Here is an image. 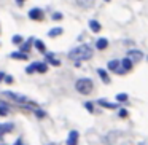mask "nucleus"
<instances>
[{
  "label": "nucleus",
  "instance_id": "nucleus-3",
  "mask_svg": "<svg viewBox=\"0 0 148 145\" xmlns=\"http://www.w3.org/2000/svg\"><path fill=\"white\" fill-rule=\"evenodd\" d=\"M27 74H34V72H40V74H45V72H48V65L43 64V62H34V64H30L29 67L26 69Z\"/></svg>",
  "mask_w": 148,
  "mask_h": 145
},
{
  "label": "nucleus",
  "instance_id": "nucleus-16",
  "mask_svg": "<svg viewBox=\"0 0 148 145\" xmlns=\"http://www.w3.org/2000/svg\"><path fill=\"white\" fill-rule=\"evenodd\" d=\"M8 105H5V104H2L0 102V116H7L8 115Z\"/></svg>",
  "mask_w": 148,
  "mask_h": 145
},
{
  "label": "nucleus",
  "instance_id": "nucleus-5",
  "mask_svg": "<svg viewBox=\"0 0 148 145\" xmlns=\"http://www.w3.org/2000/svg\"><path fill=\"white\" fill-rule=\"evenodd\" d=\"M131 69H132V62L126 58V59H123V61L119 62V69L116 70V74H124V72H129Z\"/></svg>",
  "mask_w": 148,
  "mask_h": 145
},
{
  "label": "nucleus",
  "instance_id": "nucleus-10",
  "mask_svg": "<svg viewBox=\"0 0 148 145\" xmlns=\"http://www.w3.org/2000/svg\"><path fill=\"white\" fill-rule=\"evenodd\" d=\"M96 46H97V49H105L107 46H108V40L107 38H99L97 43H96Z\"/></svg>",
  "mask_w": 148,
  "mask_h": 145
},
{
  "label": "nucleus",
  "instance_id": "nucleus-26",
  "mask_svg": "<svg viewBox=\"0 0 148 145\" xmlns=\"http://www.w3.org/2000/svg\"><path fill=\"white\" fill-rule=\"evenodd\" d=\"M86 109L89 110V112H92V104H89V102H88V104H86Z\"/></svg>",
  "mask_w": 148,
  "mask_h": 145
},
{
  "label": "nucleus",
  "instance_id": "nucleus-21",
  "mask_svg": "<svg viewBox=\"0 0 148 145\" xmlns=\"http://www.w3.org/2000/svg\"><path fill=\"white\" fill-rule=\"evenodd\" d=\"M46 59H48V61H49V62H51V64H53V65H59V64H61V62H59V61H56V59H54V58H53V56H51V54H46Z\"/></svg>",
  "mask_w": 148,
  "mask_h": 145
},
{
  "label": "nucleus",
  "instance_id": "nucleus-19",
  "mask_svg": "<svg viewBox=\"0 0 148 145\" xmlns=\"http://www.w3.org/2000/svg\"><path fill=\"white\" fill-rule=\"evenodd\" d=\"M11 128H13L11 124H0V135H3L5 132H7V131H10Z\"/></svg>",
  "mask_w": 148,
  "mask_h": 145
},
{
  "label": "nucleus",
  "instance_id": "nucleus-8",
  "mask_svg": "<svg viewBox=\"0 0 148 145\" xmlns=\"http://www.w3.org/2000/svg\"><path fill=\"white\" fill-rule=\"evenodd\" d=\"M77 140H78V132L77 131H72L70 134H69L67 145H77Z\"/></svg>",
  "mask_w": 148,
  "mask_h": 145
},
{
  "label": "nucleus",
  "instance_id": "nucleus-27",
  "mask_svg": "<svg viewBox=\"0 0 148 145\" xmlns=\"http://www.w3.org/2000/svg\"><path fill=\"white\" fill-rule=\"evenodd\" d=\"M3 77H5V75H3V72H0V81L3 80Z\"/></svg>",
  "mask_w": 148,
  "mask_h": 145
},
{
  "label": "nucleus",
  "instance_id": "nucleus-29",
  "mask_svg": "<svg viewBox=\"0 0 148 145\" xmlns=\"http://www.w3.org/2000/svg\"><path fill=\"white\" fill-rule=\"evenodd\" d=\"M16 2H18V3L21 5V3H24V2H26V0H16Z\"/></svg>",
  "mask_w": 148,
  "mask_h": 145
},
{
  "label": "nucleus",
  "instance_id": "nucleus-1",
  "mask_svg": "<svg viewBox=\"0 0 148 145\" xmlns=\"http://www.w3.org/2000/svg\"><path fill=\"white\" fill-rule=\"evenodd\" d=\"M69 58L72 59V61H88V59L92 58V49L89 48L88 45H80L77 46V48H73L70 53H69Z\"/></svg>",
  "mask_w": 148,
  "mask_h": 145
},
{
  "label": "nucleus",
  "instance_id": "nucleus-11",
  "mask_svg": "<svg viewBox=\"0 0 148 145\" xmlns=\"http://www.w3.org/2000/svg\"><path fill=\"white\" fill-rule=\"evenodd\" d=\"M97 74H99V77H100V78H102L103 83H110V77L107 75V72L103 70V69H99V70H97Z\"/></svg>",
  "mask_w": 148,
  "mask_h": 145
},
{
  "label": "nucleus",
  "instance_id": "nucleus-22",
  "mask_svg": "<svg viewBox=\"0 0 148 145\" xmlns=\"http://www.w3.org/2000/svg\"><path fill=\"white\" fill-rule=\"evenodd\" d=\"M127 99V94H118V96H116V100H118V102H124V100Z\"/></svg>",
  "mask_w": 148,
  "mask_h": 145
},
{
  "label": "nucleus",
  "instance_id": "nucleus-12",
  "mask_svg": "<svg viewBox=\"0 0 148 145\" xmlns=\"http://www.w3.org/2000/svg\"><path fill=\"white\" fill-rule=\"evenodd\" d=\"M89 27H91V30H92V32H96V34L100 30V24L97 23L96 19H91L89 21Z\"/></svg>",
  "mask_w": 148,
  "mask_h": 145
},
{
  "label": "nucleus",
  "instance_id": "nucleus-4",
  "mask_svg": "<svg viewBox=\"0 0 148 145\" xmlns=\"http://www.w3.org/2000/svg\"><path fill=\"white\" fill-rule=\"evenodd\" d=\"M5 96H7V97H11L13 100H16V102H19V104H27V97L23 96V94L13 93V91H7V93H5Z\"/></svg>",
  "mask_w": 148,
  "mask_h": 145
},
{
  "label": "nucleus",
  "instance_id": "nucleus-24",
  "mask_svg": "<svg viewBox=\"0 0 148 145\" xmlns=\"http://www.w3.org/2000/svg\"><path fill=\"white\" fill-rule=\"evenodd\" d=\"M53 19H54V21L62 19V13H54V14H53Z\"/></svg>",
  "mask_w": 148,
  "mask_h": 145
},
{
  "label": "nucleus",
  "instance_id": "nucleus-20",
  "mask_svg": "<svg viewBox=\"0 0 148 145\" xmlns=\"http://www.w3.org/2000/svg\"><path fill=\"white\" fill-rule=\"evenodd\" d=\"M35 46H37L38 51H45V45H43L42 40H35Z\"/></svg>",
  "mask_w": 148,
  "mask_h": 145
},
{
  "label": "nucleus",
  "instance_id": "nucleus-23",
  "mask_svg": "<svg viewBox=\"0 0 148 145\" xmlns=\"http://www.w3.org/2000/svg\"><path fill=\"white\" fill-rule=\"evenodd\" d=\"M21 42H23V37H19V35L13 37V43H21Z\"/></svg>",
  "mask_w": 148,
  "mask_h": 145
},
{
  "label": "nucleus",
  "instance_id": "nucleus-30",
  "mask_svg": "<svg viewBox=\"0 0 148 145\" xmlns=\"http://www.w3.org/2000/svg\"><path fill=\"white\" fill-rule=\"evenodd\" d=\"M105 2H110V0H105Z\"/></svg>",
  "mask_w": 148,
  "mask_h": 145
},
{
  "label": "nucleus",
  "instance_id": "nucleus-25",
  "mask_svg": "<svg viewBox=\"0 0 148 145\" xmlns=\"http://www.w3.org/2000/svg\"><path fill=\"white\" fill-rule=\"evenodd\" d=\"M3 78H5L7 83H13V77H10V75H7V77H3Z\"/></svg>",
  "mask_w": 148,
  "mask_h": 145
},
{
  "label": "nucleus",
  "instance_id": "nucleus-6",
  "mask_svg": "<svg viewBox=\"0 0 148 145\" xmlns=\"http://www.w3.org/2000/svg\"><path fill=\"white\" fill-rule=\"evenodd\" d=\"M29 18L34 21H42L43 19V11L40 10V8H32V10L29 11Z\"/></svg>",
  "mask_w": 148,
  "mask_h": 145
},
{
  "label": "nucleus",
  "instance_id": "nucleus-9",
  "mask_svg": "<svg viewBox=\"0 0 148 145\" xmlns=\"http://www.w3.org/2000/svg\"><path fill=\"white\" fill-rule=\"evenodd\" d=\"M77 5L78 7H81V8H91L94 5V0H77Z\"/></svg>",
  "mask_w": 148,
  "mask_h": 145
},
{
  "label": "nucleus",
  "instance_id": "nucleus-28",
  "mask_svg": "<svg viewBox=\"0 0 148 145\" xmlns=\"http://www.w3.org/2000/svg\"><path fill=\"white\" fill-rule=\"evenodd\" d=\"M14 145H23V142H21V140H16V142H14Z\"/></svg>",
  "mask_w": 148,
  "mask_h": 145
},
{
  "label": "nucleus",
  "instance_id": "nucleus-7",
  "mask_svg": "<svg viewBox=\"0 0 148 145\" xmlns=\"http://www.w3.org/2000/svg\"><path fill=\"white\" fill-rule=\"evenodd\" d=\"M127 59L129 61H140V59H143V53L138 49H131L127 53Z\"/></svg>",
  "mask_w": 148,
  "mask_h": 145
},
{
  "label": "nucleus",
  "instance_id": "nucleus-17",
  "mask_svg": "<svg viewBox=\"0 0 148 145\" xmlns=\"http://www.w3.org/2000/svg\"><path fill=\"white\" fill-rule=\"evenodd\" d=\"M108 69H110V70H118V69H119V61H110L108 62Z\"/></svg>",
  "mask_w": 148,
  "mask_h": 145
},
{
  "label": "nucleus",
  "instance_id": "nucleus-14",
  "mask_svg": "<svg viewBox=\"0 0 148 145\" xmlns=\"http://www.w3.org/2000/svg\"><path fill=\"white\" fill-rule=\"evenodd\" d=\"M11 58H14V59H27V54L26 53H21V51H18V53H11Z\"/></svg>",
  "mask_w": 148,
  "mask_h": 145
},
{
  "label": "nucleus",
  "instance_id": "nucleus-13",
  "mask_svg": "<svg viewBox=\"0 0 148 145\" xmlns=\"http://www.w3.org/2000/svg\"><path fill=\"white\" fill-rule=\"evenodd\" d=\"M61 34H62V29H61V27H54V29H51V30L48 32V35L51 37V38H54V37L61 35Z\"/></svg>",
  "mask_w": 148,
  "mask_h": 145
},
{
  "label": "nucleus",
  "instance_id": "nucleus-15",
  "mask_svg": "<svg viewBox=\"0 0 148 145\" xmlns=\"http://www.w3.org/2000/svg\"><path fill=\"white\" fill-rule=\"evenodd\" d=\"M32 42H34L32 38H30V40H27V42L24 43L23 46H21V53H26V54H27V51L30 49V43H32Z\"/></svg>",
  "mask_w": 148,
  "mask_h": 145
},
{
  "label": "nucleus",
  "instance_id": "nucleus-18",
  "mask_svg": "<svg viewBox=\"0 0 148 145\" xmlns=\"http://www.w3.org/2000/svg\"><path fill=\"white\" fill-rule=\"evenodd\" d=\"M99 105L105 107V109H116V104H110L107 100H99Z\"/></svg>",
  "mask_w": 148,
  "mask_h": 145
},
{
  "label": "nucleus",
  "instance_id": "nucleus-2",
  "mask_svg": "<svg viewBox=\"0 0 148 145\" xmlns=\"http://www.w3.org/2000/svg\"><path fill=\"white\" fill-rule=\"evenodd\" d=\"M75 88L80 94H89L92 91L94 85H92V80L91 78H80V80L75 83Z\"/></svg>",
  "mask_w": 148,
  "mask_h": 145
}]
</instances>
